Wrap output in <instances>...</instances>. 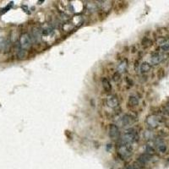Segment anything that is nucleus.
Masks as SVG:
<instances>
[{
    "label": "nucleus",
    "mask_w": 169,
    "mask_h": 169,
    "mask_svg": "<svg viewBox=\"0 0 169 169\" xmlns=\"http://www.w3.org/2000/svg\"><path fill=\"white\" fill-rule=\"evenodd\" d=\"M137 140H138V135L134 130H130L126 131L122 136V143L128 146L133 145Z\"/></svg>",
    "instance_id": "nucleus-1"
},
{
    "label": "nucleus",
    "mask_w": 169,
    "mask_h": 169,
    "mask_svg": "<svg viewBox=\"0 0 169 169\" xmlns=\"http://www.w3.org/2000/svg\"><path fill=\"white\" fill-rule=\"evenodd\" d=\"M118 154L122 160H128L132 155V150L130 149V146L121 143L118 147Z\"/></svg>",
    "instance_id": "nucleus-2"
},
{
    "label": "nucleus",
    "mask_w": 169,
    "mask_h": 169,
    "mask_svg": "<svg viewBox=\"0 0 169 169\" xmlns=\"http://www.w3.org/2000/svg\"><path fill=\"white\" fill-rule=\"evenodd\" d=\"M20 47L24 49V50L30 47V46H31V39H30L29 34L24 33L20 36Z\"/></svg>",
    "instance_id": "nucleus-3"
},
{
    "label": "nucleus",
    "mask_w": 169,
    "mask_h": 169,
    "mask_svg": "<svg viewBox=\"0 0 169 169\" xmlns=\"http://www.w3.org/2000/svg\"><path fill=\"white\" fill-rule=\"evenodd\" d=\"M160 123H161V118L156 115H150L146 119V124H148L149 127L152 128L158 127Z\"/></svg>",
    "instance_id": "nucleus-4"
},
{
    "label": "nucleus",
    "mask_w": 169,
    "mask_h": 169,
    "mask_svg": "<svg viewBox=\"0 0 169 169\" xmlns=\"http://www.w3.org/2000/svg\"><path fill=\"white\" fill-rule=\"evenodd\" d=\"M108 134L109 137L112 140H117L118 139L120 136V131H119L118 127L116 124H111L109 126L108 130Z\"/></svg>",
    "instance_id": "nucleus-5"
},
{
    "label": "nucleus",
    "mask_w": 169,
    "mask_h": 169,
    "mask_svg": "<svg viewBox=\"0 0 169 169\" xmlns=\"http://www.w3.org/2000/svg\"><path fill=\"white\" fill-rule=\"evenodd\" d=\"M167 58V55L163 53H154L150 57V63L153 65H157L160 63H162L165 58Z\"/></svg>",
    "instance_id": "nucleus-6"
},
{
    "label": "nucleus",
    "mask_w": 169,
    "mask_h": 169,
    "mask_svg": "<svg viewBox=\"0 0 169 169\" xmlns=\"http://www.w3.org/2000/svg\"><path fill=\"white\" fill-rule=\"evenodd\" d=\"M134 122V117H132V116L130 115V114H124V116H122V118H120V120H119V123H120V124H121L122 126H124V127L132 124Z\"/></svg>",
    "instance_id": "nucleus-7"
},
{
    "label": "nucleus",
    "mask_w": 169,
    "mask_h": 169,
    "mask_svg": "<svg viewBox=\"0 0 169 169\" xmlns=\"http://www.w3.org/2000/svg\"><path fill=\"white\" fill-rule=\"evenodd\" d=\"M119 104V101L118 97L114 95H110L107 97V105L111 108H114V107H118Z\"/></svg>",
    "instance_id": "nucleus-8"
},
{
    "label": "nucleus",
    "mask_w": 169,
    "mask_h": 169,
    "mask_svg": "<svg viewBox=\"0 0 169 169\" xmlns=\"http://www.w3.org/2000/svg\"><path fill=\"white\" fill-rule=\"evenodd\" d=\"M150 158H151V156H150V154L146 153V154L141 155L140 157L138 158V162L140 163L141 165H144V164H146V162H148L150 160Z\"/></svg>",
    "instance_id": "nucleus-9"
},
{
    "label": "nucleus",
    "mask_w": 169,
    "mask_h": 169,
    "mask_svg": "<svg viewBox=\"0 0 169 169\" xmlns=\"http://www.w3.org/2000/svg\"><path fill=\"white\" fill-rule=\"evenodd\" d=\"M101 82H102V87H103L104 90H105L107 92L111 91L112 86H111V84H110V81H108V79H107V78H103Z\"/></svg>",
    "instance_id": "nucleus-10"
},
{
    "label": "nucleus",
    "mask_w": 169,
    "mask_h": 169,
    "mask_svg": "<svg viewBox=\"0 0 169 169\" xmlns=\"http://www.w3.org/2000/svg\"><path fill=\"white\" fill-rule=\"evenodd\" d=\"M150 64L147 62H144L140 64V70L141 73H147L148 71H150Z\"/></svg>",
    "instance_id": "nucleus-11"
},
{
    "label": "nucleus",
    "mask_w": 169,
    "mask_h": 169,
    "mask_svg": "<svg viewBox=\"0 0 169 169\" xmlns=\"http://www.w3.org/2000/svg\"><path fill=\"white\" fill-rule=\"evenodd\" d=\"M127 67H128V63H127V60H124L118 64V70L119 73H123V72H125L126 69H127Z\"/></svg>",
    "instance_id": "nucleus-12"
},
{
    "label": "nucleus",
    "mask_w": 169,
    "mask_h": 169,
    "mask_svg": "<svg viewBox=\"0 0 169 169\" xmlns=\"http://www.w3.org/2000/svg\"><path fill=\"white\" fill-rule=\"evenodd\" d=\"M128 104L131 107H136L139 105V100L138 98L134 96H130V98H128Z\"/></svg>",
    "instance_id": "nucleus-13"
},
{
    "label": "nucleus",
    "mask_w": 169,
    "mask_h": 169,
    "mask_svg": "<svg viewBox=\"0 0 169 169\" xmlns=\"http://www.w3.org/2000/svg\"><path fill=\"white\" fill-rule=\"evenodd\" d=\"M157 149L160 152L164 153L166 151V150H167V146H166V145L163 143H159L157 145Z\"/></svg>",
    "instance_id": "nucleus-14"
},
{
    "label": "nucleus",
    "mask_w": 169,
    "mask_h": 169,
    "mask_svg": "<svg viewBox=\"0 0 169 169\" xmlns=\"http://www.w3.org/2000/svg\"><path fill=\"white\" fill-rule=\"evenodd\" d=\"M124 169H137V168L135 167L134 166H133V165H128L126 167H124Z\"/></svg>",
    "instance_id": "nucleus-15"
},
{
    "label": "nucleus",
    "mask_w": 169,
    "mask_h": 169,
    "mask_svg": "<svg viewBox=\"0 0 169 169\" xmlns=\"http://www.w3.org/2000/svg\"><path fill=\"white\" fill-rule=\"evenodd\" d=\"M168 43H169V41H168Z\"/></svg>",
    "instance_id": "nucleus-16"
}]
</instances>
